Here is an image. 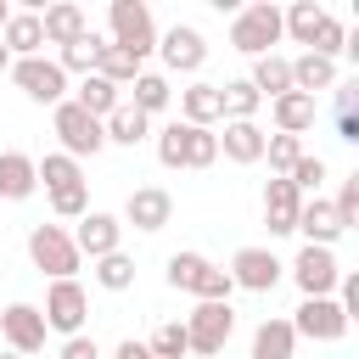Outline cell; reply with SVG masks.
<instances>
[{"mask_svg":"<svg viewBox=\"0 0 359 359\" xmlns=\"http://www.w3.org/2000/svg\"><path fill=\"white\" fill-rule=\"evenodd\" d=\"M107 22H112V39L107 45H118L129 62H146L157 50V28H151V6L146 0H112L107 6Z\"/></svg>","mask_w":359,"mask_h":359,"instance_id":"obj_1","label":"cell"},{"mask_svg":"<svg viewBox=\"0 0 359 359\" xmlns=\"http://www.w3.org/2000/svg\"><path fill=\"white\" fill-rule=\"evenodd\" d=\"M168 286L174 292H191L202 303H230V292H236V280L219 264H208L202 252H174L168 258Z\"/></svg>","mask_w":359,"mask_h":359,"instance_id":"obj_2","label":"cell"},{"mask_svg":"<svg viewBox=\"0 0 359 359\" xmlns=\"http://www.w3.org/2000/svg\"><path fill=\"white\" fill-rule=\"evenodd\" d=\"M230 45L241 50V56H275V45H280V6H269V0H258V6H241L236 11V22H230Z\"/></svg>","mask_w":359,"mask_h":359,"instance_id":"obj_3","label":"cell"},{"mask_svg":"<svg viewBox=\"0 0 359 359\" xmlns=\"http://www.w3.org/2000/svg\"><path fill=\"white\" fill-rule=\"evenodd\" d=\"M230 331H236V309L230 303H196L185 314V342H191L196 359H219L224 342H230Z\"/></svg>","mask_w":359,"mask_h":359,"instance_id":"obj_4","label":"cell"},{"mask_svg":"<svg viewBox=\"0 0 359 359\" xmlns=\"http://www.w3.org/2000/svg\"><path fill=\"white\" fill-rule=\"evenodd\" d=\"M28 258L50 280H73V269H79V247H73V236L62 224H34L28 230Z\"/></svg>","mask_w":359,"mask_h":359,"instance_id":"obj_5","label":"cell"},{"mask_svg":"<svg viewBox=\"0 0 359 359\" xmlns=\"http://www.w3.org/2000/svg\"><path fill=\"white\" fill-rule=\"evenodd\" d=\"M56 140H62V151L79 163V157H95L101 146H107V135H101V118H90L79 101H56Z\"/></svg>","mask_w":359,"mask_h":359,"instance_id":"obj_6","label":"cell"},{"mask_svg":"<svg viewBox=\"0 0 359 359\" xmlns=\"http://www.w3.org/2000/svg\"><path fill=\"white\" fill-rule=\"evenodd\" d=\"M11 79H17V90H22L28 101H39V107L67 101V73L56 67V56H22V62H11Z\"/></svg>","mask_w":359,"mask_h":359,"instance_id":"obj_7","label":"cell"},{"mask_svg":"<svg viewBox=\"0 0 359 359\" xmlns=\"http://www.w3.org/2000/svg\"><path fill=\"white\" fill-rule=\"evenodd\" d=\"M45 331H62V337H84V314H90V297L79 280H50L45 292Z\"/></svg>","mask_w":359,"mask_h":359,"instance_id":"obj_8","label":"cell"},{"mask_svg":"<svg viewBox=\"0 0 359 359\" xmlns=\"http://www.w3.org/2000/svg\"><path fill=\"white\" fill-rule=\"evenodd\" d=\"M348 314L337 309V297H303L297 320H292V337H309V342H342L348 337Z\"/></svg>","mask_w":359,"mask_h":359,"instance_id":"obj_9","label":"cell"},{"mask_svg":"<svg viewBox=\"0 0 359 359\" xmlns=\"http://www.w3.org/2000/svg\"><path fill=\"white\" fill-rule=\"evenodd\" d=\"M292 280L303 286V297H331L337 280H342V264H337L331 247H303L292 258Z\"/></svg>","mask_w":359,"mask_h":359,"instance_id":"obj_10","label":"cell"},{"mask_svg":"<svg viewBox=\"0 0 359 359\" xmlns=\"http://www.w3.org/2000/svg\"><path fill=\"white\" fill-rule=\"evenodd\" d=\"M241 292H275V280H280V258L269 252V247H241L236 258H230V269H224Z\"/></svg>","mask_w":359,"mask_h":359,"instance_id":"obj_11","label":"cell"},{"mask_svg":"<svg viewBox=\"0 0 359 359\" xmlns=\"http://www.w3.org/2000/svg\"><path fill=\"white\" fill-rule=\"evenodd\" d=\"M157 50H163V67H168V73H196V67L208 62V39H202L191 22H174V28L157 39Z\"/></svg>","mask_w":359,"mask_h":359,"instance_id":"obj_12","label":"cell"},{"mask_svg":"<svg viewBox=\"0 0 359 359\" xmlns=\"http://www.w3.org/2000/svg\"><path fill=\"white\" fill-rule=\"evenodd\" d=\"M174 219V196L163 191V185H135L129 191V202H123V224H135V230H163Z\"/></svg>","mask_w":359,"mask_h":359,"instance_id":"obj_13","label":"cell"},{"mask_svg":"<svg viewBox=\"0 0 359 359\" xmlns=\"http://www.w3.org/2000/svg\"><path fill=\"white\" fill-rule=\"evenodd\" d=\"M297 213H303L297 185H292L286 174H275V180L264 185V224H269V236H292V230H297Z\"/></svg>","mask_w":359,"mask_h":359,"instance_id":"obj_14","label":"cell"},{"mask_svg":"<svg viewBox=\"0 0 359 359\" xmlns=\"http://www.w3.org/2000/svg\"><path fill=\"white\" fill-rule=\"evenodd\" d=\"M118 241H123V219H112V213H84L79 219V230H73V247H79V258H107V252H118Z\"/></svg>","mask_w":359,"mask_h":359,"instance_id":"obj_15","label":"cell"},{"mask_svg":"<svg viewBox=\"0 0 359 359\" xmlns=\"http://www.w3.org/2000/svg\"><path fill=\"white\" fill-rule=\"evenodd\" d=\"M0 337L11 342V353H39L45 348V314L34 303H11L0 314Z\"/></svg>","mask_w":359,"mask_h":359,"instance_id":"obj_16","label":"cell"},{"mask_svg":"<svg viewBox=\"0 0 359 359\" xmlns=\"http://www.w3.org/2000/svg\"><path fill=\"white\" fill-rule=\"evenodd\" d=\"M39 34H45V45H73L79 34H90V22L73 0H56V6L39 11Z\"/></svg>","mask_w":359,"mask_h":359,"instance_id":"obj_17","label":"cell"},{"mask_svg":"<svg viewBox=\"0 0 359 359\" xmlns=\"http://www.w3.org/2000/svg\"><path fill=\"white\" fill-rule=\"evenodd\" d=\"M39 191V174H34V157L28 151H0V202H22Z\"/></svg>","mask_w":359,"mask_h":359,"instance_id":"obj_18","label":"cell"},{"mask_svg":"<svg viewBox=\"0 0 359 359\" xmlns=\"http://www.w3.org/2000/svg\"><path fill=\"white\" fill-rule=\"evenodd\" d=\"M0 45L22 62V56H39L45 50V34H39V11H11V22L0 28Z\"/></svg>","mask_w":359,"mask_h":359,"instance_id":"obj_19","label":"cell"},{"mask_svg":"<svg viewBox=\"0 0 359 359\" xmlns=\"http://www.w3.org/2000/svg\"><path fill=\"white\" fill-rule=\"evenodd\" d=\"M180 123H196V129H213L219 118H224V101H219V84H191V90H180Z\"/></svg>","mask_w":359,"mask_h":359,"instance_id":"obj_20","label":"cell"},{"mask_svg":"<svg viewBox=\"0 0 359 359\" xmlns=\"http://www.w3.org/2000/svg\"><path fill=\"white\" fill-rule=\"evenodd\" d=\"M264 129L258 123H224V135H219V151L230 157V163H264Z\"/></svg>","mask_w":359,"mask_h":359,"instance_id":"obj_21","label":"cell"},{"mask_svg":"<svg viewBox=\"0 0 359 359\" xmlns=\"http://www.w3.org/2000/svg\"><path fill=\"white\" fill-rule=\"evenodd\" d=\"M297 230L309 236V247H331L337 236H348V230L337 224V208H331V202H320V196H314V202H303V213H297Z\"/></svg>","mask_w":359,"mask_h":359,"instance_id":"obj_22","label":"cell"},{"mask_svg":"<svg viewBox=\"0 0 359 359\" xmlns=\"http://www.w3.org/2000/svg\"><path fill=\"white\" fill-rule=\"evenodd\" d=\"M292 90H297V95H314V90H337V62H325V56L303 50V56L292 62Z\"/></svg>","mask_w":359,"mask_h":359,"instance_id":"obj_23","label":"cell"},{"mask_svg":"<svg viewBox=\"0 0 359 359\" xmlns=\"http://www.w3.org/2000/svg\"><path fill=\"white\" fill-rule=\"evenodd\" d=\"M73 101H79V107H84L90 118H101V123H107V118H112V112L123 107V90H118V84H107L101 73H90V79L79 84V95H73Z\"/></svg>","mask_w":359,"mask_h":359,"instance_id":"obj_24","label":"cell"},{"mask_svg":"<svg viewBox=\"0 0 359 359\" xmlns=\"http://www.w3.org/2000/svg\"><path fill=\"white\" fill-rule=\"evenodd\" d=\"M269 107H275V135H303V129H314V95L286 90V95L269 101Z\"/></svg>","mask_w":359,"mask_h":359,"instance_id":"obj_25","label":"cell"},{"mask_svg":"<svg viewBox=\"0 0 359 359\" xmlns=\"http://www.w3.org/2000/svg\"><path fill=\"white\" fill-rule=\"evenodd\" d=\"M258 95H269V101H280L286 90H292V62L286 56H258L252 62V79H247Z\"/></svg>","mask_w":359,"mask_h":359,"instance_id":"obj_26","label":"cell"},{"mask_svg":"<svg viewBox=\"0 0 359 359\" xmlns=\"http://www.w3.org/2000/svg\"><path fill=\"white\" fill-rule=\"evenodd\" d=\"M101 135H107L112 146H140V140L151 135V118H146V112H135V107L123 101V107H118V112L101 123Z\"/></svg>","mask_w":359,"mask_h":359,"instance_id":"obj_27","label":"cell"},{"mask_svg":"<svg viewBox=\"0 0 359 359\" xmlns=\"http://www.w3.org/2000/svg\"><path fill=\"white\" fill-rule=\"evenodd\" d=\"M297 337H292V320H264L252 331V359H292Z\"/></svg>","mask_w":359,"mask_h":359,"instance_id":"obj_28","label":"cell"},{"mask_svg":"<svg viewBox=\"0 0 359 359\" xmlns=\"http://www.w3.org/2000/svg\"><path fill=\"white\" fill-rule=\"evenodd\" d=\"M320 22H325V6H314V0H292V11H280V34H292L297 45H314Z\"/></svg>","mask_w":359,"mask_h":359,"instance_id":"obj_29","label":"cell"},{"mask_svg":"<svg viewBox=\"0 0 359 359\" xmlns=\"http://www.w3.org/2000/svg\"><path fill=\"white\" fill-rule=\"evenodd\" d=\"M219 101H224V123H252V112L264 107V95H258L247 79H230V84H219Z\"/></svg>","mask_w":359,"mask_h":359,"instance_id":"obj_30","label":"cell"},{"mask_svg":"<svg viewBox=\"0 0 359 359\" xmlns=\"http://www.w3.org/2000/svg\"><path fill=\"white\" fill-rule=\"evenodd\" d=\"M34 174H39V185H45V191H67V185H84V174H79V163H73L67 151H45V157L34 163Z\"/></svg>","mask_w":359,"mask_h":359,"instance_id":"obj_31","label":"cell"},{"mask_svg":"<svg viewBox=\"0 0 359 359\" xmlns=\"http://www.w3.org/2000/svg\"><path fill=\"white\" fill-rule=\"evenodd\" d=\"M129 90H135V101H129V107H135V112H146V118H151V112H163V107L174 101V90H168V79H163V73H135V84H129Z\"/></svg>","mask_w":359,"mask_h":359,"instance_id":"obj_32","label":"cell"},{"mask_svg":"<svg viewBox=\"0 0 359 359\" xmlns=\"http://www.w3.org/2000/svg\"><path fill=\"white\" fill-rule=\"evenodd\" d=\"M95 73H101L107 84L129 90V84H135V73H140V62H129V56H123L118 45H107V39H101V50H95Z\"/></svg>","mask_w":359,"mask_h":359,"instance_id":"obj_33","label":"cell"},{"mask_svg":"<svg viewBox=\"0 0 359 359\" xmlns=\"http://www.w3.org/2000/svg\"><path fill=\"white\" fill-rule=\"evenodd\" d=\"M95 50H101V39H95V28H90V34H79L73 45H62L56 67H62V73H84V79H90V73H95Z\"/></svg>","mask_w":359,"mask_h":359,"instance_id":"obj_34","label":"cell"},{"mask_svg":"<svg viewBox=\"0 0 359 359\" xmlns=\"http://www.w3.org/2000/svg\"><path fill=\"white\" fill-rule=\"evenodd\" d=\"M95 280L107 286V292H129L135 286V258L118 247V252H107V258H95Z\"/></svg>","mask_w":359,"mask_h":359,"instance_id":"obj_35","label":"cell"},{"mask_svg":"<svg viewBox=\"0 0 359 359\" xmlns=\"http://www.w3.org/2000/svg\"><path fill=\"white\" fill-rule=\"evenodd\" d=\"M219 163V135L185 123V168H213Z\"/></svg>","mask_w":359,"mask_h":359,"instance_id":"obj_36","label":"cell"},{"mask_svg":"<svg viewBox=\"0 0 359 359\" xmlns=\"http://www.w3.org/2000/svg\"><path fill=\"white\" fill-rule=\"evenodd\" d=\"M146 348H151V359H185V353H191V342H185V325H180V320L157 325Z\"/></svg>","mask_w":359,"mask_h":359,"instance_id":"obj_37","label":"cell"},{"mask_svg":"<svg viewBox=\"0 0 359 359\" xmlns=\"http://www.w3.org/2000/svg\"><path fill=\"white\" fill-rule=\"evenodd\" d=\"M264 157H269L275 174H292V163L303 157V140H297V135H269V140H264Z\"/></svg>","mask_w":359,"mask_h":359,"instance_id":"obj_38","label":"cell"},{"mask_svg":"<svg viewBox=\"0 0 359 359\" xmlns=\"http://www.w3.org/2000/svg\"><path fill=\"white\" fill-rule=\"evenodd\" d=\"M342 45H348V28L325 11V22H320V34H314V45H309V50H314V56H325V62H337V56H342Z\"/></svg>","mask_w":359,"mask_h":359,"instance_id":"obj_39","label":"cell"},{"mask_svg":"<svg viewBox=\"0 0 359 359\" xmlns=\"http://www.w3.org/2000/svg\"><path fill=\"white\" fill-rule=\"evenodd\" d=\"M157 163H163V168H185V123H180V118L157 135Z\"/></svg>","mask_w":359,"mask_h":359,"instance_id":"obj_40","label":"cell"},{"mask_svg":"<svg viewBox=\"0 0 359 359\" xmlns=\"http://www.w3.org/2000/svg\"><path fill=\"white\" fill-rule=\"evenodd\" d=\"M50 213H56V219H84V213H90V191H84V185L50 191Z\"/></svg>","mask_w":359,"mask_h":359,"instance_id":"obj_41","label":"cell"},{"mask_svg":"<svg viewBox=\"0 0 359 359\" xmlns=\"http://www.w3.org/2000/svg\"><path fill=\"white\" fill-rule=\"evenodd\" d=\"M286 180L297 185V196H303V191H320V180H325V157H309V151H303V157L292 163V174H286Z\"/></svg>","mask_w":359,"mask_h":359,"instance_id":"obj_42","label":"cell"},{"mask_svg":"<svg viewBox=\"0 0 359 359\" xmlns=\"http://www.w3.org/2000/svg\"><path fill=\"white\" fill-rule=\"evenodd\" d=\"M331 208H337V224H342V230H353V224H359V174H348V180H342V191H337V202H331Z\"/></svg>","mask_w":359,"mask_h":359,"instance_id":"obj_43","label":"cell"},{"mask_svg":"<svg viewBox=\"0 0 359 359\" xmlns=\"http://www.w3.org/2000/svg\"><path fill=\"white\" fill-rule=\"evenodd\" d=\"M62 359H101V348H95V337H67Z\"/></svg>","mask_w":359,"mask_h":359,"instance_id":"obj_44","label":"cell"},{"mask_svg":"<svg viewBox=\"0 0 359 359\" xmlns=\"http://www.w3.org/2000/svg\"><path fill=\"white\" fill-rule=\"evenodd\" d=\"M337 118H359V84H342L337 90Z\"/></svg>","mask_w":359,"mask_h":359,"instance_id":"obj_45","label":"cell"},{"mask_svg":"<svg viewBox=\"0 0 359 359\" xmlns=\"http://www.w3.org/2000/svg\"><path fill=\"white\" fill-rule=\"evenodd\" d=\"M112 359H151V348L129 337V342H118V348H112Z\"/></svg>","mask_w":359,"mask_h":359,"instance_id":"obj_46","label":"cell"},{"mask_svg":"<svg viewBox=\"0 0 359 359\" xmlns=\"http://www.w3.org/2000/svg\"><path fill=\"white\" fill-rule=\"evenodd\" d=\"M0 73H11V50L6 45H0Z\"/></svg>","mask_w":359,"mask_h":359,"instance_id":"obj_47","label":"cell"},{"mask_svg":"<svg viewBox=\"0 0 359 359\" xmlns=\"http://www.w3.org/2000/svg\"><path fill=\"white\" fill-rule=\"evenodd\" d=\"M6 22H11V6H6V0H0V28H6Z\"/></svg>","mask_w":359,"mask_h":359,"instance_id":"obj_48","label":"cell"}]
</instances>
